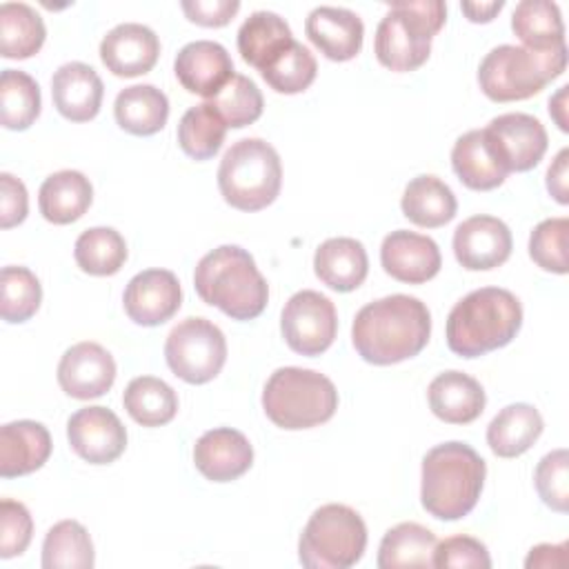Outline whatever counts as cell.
<instances>
[{
    "label": "cell",
    "instance_id": "obj_1",
    "mask_svg": "<svg viewBox=\"0 0 569 569\" xmlns=\"http://www.w3.org/2000/svg\"><path fill=\"white\" fill-rule=\"evenodd\" d=\"M431 336V313L420 298L385 296L365 305L351 327L358 356L371 365H396L418 356Z\"/></svg>",
    "mask_w": 569,
    "mask_h": 569
},
{
    "label": "cell",
    "instance_id": "obj_2",
    "mask_svg": "<svg viewBox=\"0 0 569 569\" xmlns=\"http://www.w3.org/2000/svg\"><path fill=\"white\" fill-rule=\"evenodd\" d=\"M487 465L467 442H442L422 458L420 502L438 520H460L480 500Z\"/></svg>",
    "mask_w": 569,
    "mask_h": 569
},
{
    "label": "cell",
    "instance_id": "obj_3",
    "mask_svg": "<svg viewBox=\"0 0 569 569\" xmlns=\"http://www.w3.org/2000/svg\"><path fill=\"white\" fill-rule=\"evenodd\" d=\"M522 327L520 300L500 287H480L447 316V345L462 358H478L509 345Z\"/></svg>",
    "mask_w": 569,
    "mask_h": 569
},
{
    "label": "cell",
    "instance_id": "obj_4",
    "mask_svg": "<svg viewBox=\"0 0 569 569\" xmlns=\"http://www.w3.org/2000/svg\"><path fill=\"white\" fill-rule=\"evenodd\" d=\"M193 287L202 302L233 320L258 318L269 300V284L253 256L238 244H222L202 256L193 271Z\"/></svg>",
    "mask_w": 569,
    "mask_h": 569
},
{
    "label": "cell",
    "instance_id": "obj_5",
    "mask_svg": "<svg viewBox=\"0 0 569 569\" xmlns=\"http://www.w3.org/2000/svg\"><path fill=\"white\" fill-rule=\"evenodd\" d=\"M447 7L440 0H396L378 22L373 51L391 71H413L431 53V38L442 29Z\"/></svg>",
    "mask_w": 569,
    "mask_h": 569
},
{
    "label": "cell",
    "instance_id": "obj_6",
    "mask_svg": "<svg viewBox=\"0 0 569 569\" xmlns=\"http://www.w3.org/2000/svg\"><path fill=\"white\" fill-rule=\"evenodd\" d=\"M567 67V44L533 51L516 44L493 47L478 67V84L493 102L527 100L540 93Z\"/></svg>",
    "mask_w": 569,
    "mask_h": 569
},
{
    "label": "cell",
    "instance_id": "obj_7",
    "mask_svg": "<svg viewBox=\"0 0 569 569\" xmlns=\"http://www.w3.org/2000/svg\"><path fill=\"white\" fill-rule=\"evenodd\" d=\"M262 409L280 429H311L327 422L336 413L338 391L320 371L280 367L264 385Z\"/></svg>",
    "mask_w": 569,
    "mask_h": 569
},
{
    "label": "cell",
    "instance_id": "obj_8",
    "mask_svg": "<svg viewBox=\"0 0 569 569\" xmlns=\"http://www.w3.org/2000/svg\"><path fill=\"white\" fill-rule=\"evenodd\" d=\"M280 184V156L267 140L242 138L220 160L218 189L233 209L260 211L269 207L278 198Z\"/></svg>",
    "mask_w": 569,
    "mask_h": 569
},
{
    "label": "cell",
    "instance_id": "obj_9",
    "mask_svg": "<svg viewBox=\"0 0 569 569\" xmlns=\"http://www.w3.org/2000/svg\"><path fill=\"white\" fill-rule=\"evenodd\" d=\"M367 547V525L360 513L347 505L329 502L318 507L307 520L298 558L309 569H349Z\"/></svg>",
    "mask_w": 569,
    "mask_h": 569
},
{
    "label": "cell",
    "instance_id": "obj_10",
    "mask_svg": "<svg viewBox=\"0 0 569 569\" xmlns=\"http://www.w3.org/2000/svg\"><path fill=\"white\" fill-rule=\"evenodd\" d=\"M169 369L189 385L213 380L227 360L224 333L207 318H184L178 322L164 342Z\"/></svg>",
    "mask_w": 569,
    "mask_h": 569
},
{
    "label": "cell",
    "instance_id": "obj_11",
    "mask_svg": "<svg viewBox=\"0 0 569 569\" xmlns=\"http://www.w3.org/2000/svg\"><path fill=\"white\" fill-rule=\"evenodd\" d=\"M280 331L291 351L300 356H320L331 347L338 333L336 307L320 291L302 289L284 302Z\"/></svg>",
    "mask_w": 569,
    "mask_h": 569
},
{
    "label": "cell",
    "instance_id": "obj_12",
    "mask_svg": "<svg viewBox=\"0 0 569 569\" xmlns=\"http://www.w3.org/2000/svg\"><path fill=\"white\" fill-rule=\"evenodd\" d=\"M71 449L91 465H109L127 447V429L107 407H82L67 422Z\"/></svg>",
    "mask_w": 569,
    "mask_h": 569
},
{
    "label": "cell",
    "instance_id": "obj_13",
    "mask_svg": "<svg viewBox=\"0 0 569 569\" xmlns=\"http://www.w3.org/2000/svg\"><path fill=\"white\" fill-rule=\"evenodd\" d=\"M116 380L113 356L98 342H78L69 347L58 362V385L76 400L100 398Z\"/></svg>",
    "mask_w": 569,
    "mask_h": 569
},
{
    "label": "cell",
    "instance_id": "obj_14",
    "mask_svg": "<svg viewBox=\"0 0 569 569\" xmlns=\"http://www.w3.org/2000/svg\"><path fill=\"white\" fill-rule=\"evenodd\" d=\"M511 231L493 216H471L453 231L456 260L469 271H489L511 256Z\"/></svg>",
    "mask_w": 569,
    "mask_h": 569
},
{
    "label": "cell",
    "instance_id": "obj_15",
    "mask_svg": "<svg viewBox=\"0 0 569 569\" xmlns=\"http://www.w3.org/2000/svg\"><path fill=\"white\" fill-rule=\"evenodd\" d=\"M182 289L167 269H147L136 273L122 296L127 316L142 327H158L180 309Z\"/></svg>",
    "mask_w": 569,
    "mask_h": 569
},
{
    "label": "cell",
    "instance_id": "obj_16",
    "mask_svg": "<svg viewBox=\"0 0 569 569\" xmlns=\"http://www.w3.org/2000/svg\"><path fill=\"white\" fill-rule=\"evenodd\" d=\"M489 138L493 140L500 158L511 171L533 169L547 151V131L545 124L529 113H502L493 118L487 127Z\"/></svg>",
    "mask_w": 569,
    "mask_h": 569
},
{
    "label": "cell",
    "instance_id": "obj_17",
    "mask_svg": "<svg viewBox=\"0 0 569 569\" xmlns=\"http://www.w3.org/2000/svg\"><path fill=\"white\" fill-rule=\"evenodd\" d=\"M380 262L393 280L407 284H422L440 271L442 256L438 244L429 236L396 229L382 240Z\"/></svg>",
    "mask_w": 569,
    "mask_h": 569
},
{
    "label": "cell",
    "instance_id": "obj_18",
    "mask_svg": "<svg viewBox=\"0 0 569 569\" xmlns=\"http://www.w3.org/2000/svg\"><path fill=\"white\" fill-rule=\"evenodd\" d=\"M158 56V36L140 22H122L100 42V60L118 78H136L151 71Z\"/></svg>",
    "mask_w": 569,
    "mask_h": 569
},
{
    "label": "cell",
    "instance_id": "obj_19",
    "mask_svg": "<svg viewBox=\"0 0 569 569\" xmlns=\"http://www.w3.org/2000/svg\"><path fill=\"white\" fill-rule=\"evenodd\" d=\"M193 462L207 480L231 482L249 471L253 447L238 429H209L193 445Z\"/></svg>",
    "mask_w": 569,
    "mask_h": 569
},
{
    "label": "cell",
    "instance_id": "obj_20",
    "mask_svg": "<svg viewBox=\"0 0 569 569\" xmlns=\"http://www.w3.org/2000/svg\"><path fill=\"white\" fill-rule=\"evenodd\" d=\"M173 71L189 93L213 98L233 78V62L220 42L196 40L178 51Z\"/></svg>",
    "mask_w": 569,
    "mask_h": 569
},
{
    "label": "cell",
    "instance_id": "obj_21",
    "mask_svg": "<svg viewBox=\"0 0 569 569\" xmlns=\"http://www.w3.org/2000/svg\"><path fill=\"white\" fill-rule=\"evenodd\" d=\"M451 167L460 182L473 191L496 189L509 176L487 129H471L456 140L451 149Z\"/></svg>",
    "mask_w": 569,
    "mask_h": 569
},
{
    "label": "cell",
    "instance_id": "obj_22",
    "mask_svg": "<svg viewBox=\"0 0 569 569\" xmlns=\"http://www.w3.org/2000/svg\"><path fill=\"white\" fill-rule=\"evenodd\" d=\"M104 84L93 67L64 62L51 78V98L58 113L71 122L93 120L100 111Z\"/></svg>",
    "mask_w": 569,
    "mask_h": 569
},
{
    "label": "cell",
    "instance_id": "obj_23",
    "mask_svg": "<svg viewBox=\"0 0 569 569\" xmlns=\"http://www.w3.org/2000/svg\"><path fill=\"white\" fill-rule=\"evenodd\" d=\"M305 33L329 60L345 62L360 53L365 24L351 9L316 7L305 20Z\"/></svg>",
    "mask_w": 569,
    "mask_h": 569
},
{
    "label": "cell",
    "instance_id": "obj_24",
    "mask_svg": "<svg viewBox=\"0 0 569 569\" xmlns=\"http://www.w3.org/2000/svg\"><path fill=\"white\" fill-rule=\"evenodd\" d=\"M429 409L436 418L449 425L473 422L485 411V389L482 385L456 369L438 373L427 389Z\"/></svg>",
    "mask_w": 569,
    "mask_h": 569
},
{
    "label": "cell",
    "instance_id": "obj_25",
    "mask_svg": "<svg viewBox=\"0 0 569 569\" xmlns=\"http://www.w3.org/2000/svg\"><path fill=\"white\" fill-rule=\"evenodd\" d=\"M51 456L49 429L36 420H13L0 429V476L18 478L40 469Z\"/></svg>",
    "mask_w": 569,
    "mask_h": 569
},
{
    "label": "cell",
    "instance_id": "obj_26",
    "mask_svg": "<svg viewBox=\"0 0 569 569\" xmlns=\"http://www.w3.org/2000/svg\"><path fill=\"white\" fill-rule=\"evenodd\" d=\"M313 271L322 284L333 291L358 289L369 271V258L365 244L356 238H329L313 256Z\"/></svg>",
    "mask_w": 569,
    "mask_h": 569
},
{
    "label": "cell",
    "instance_id": "obj_27",
    "mask_svg": "<svg viewBox=\"0 0 569 569\" xmlns=\"http://www.w3.org/2000/svg\"><path fill=\"white\" fill-rule=\"evenodd\" d=\"M93 187L89 178L76 169H62L44 178L38 191V207L44 220L69 224L84 216L91 207Z\"/></svg>",
    "mask_w": 569,
    "mask_h": 569
},
{
    "label": "cell",
    "instance_id": "obj_28",
    "mask_svg": "<svg viewBox=\"0 0 569 569\" xmlns=\"http://www.w3.org/2000/svg\"><path fill=\"white\" fill-rule=\"evenodd\" d=\"M542 416L533 405L513 402L500 409L487 427V445L500 458L522 456L542 433Z\"/></svg>",
    "mask_w": 569,
    "mask_h": 569
},
{
    "label": "cell",
    "instance_id": "obj_29",
    "mask_svg": "<svg viewBox=\"0 0 569 569\" xmlns=\"http://www.w3.org/2000/svg\"><path fill=\"white\" fill-rule=\"evenodd\" d=\"M113 116L120 129L133 136H153L167 124L169 100L153 84H131L116 96Z\"/></svg>",
    "mask_w": 569,
    "mask_h": 569
},
{
    "label": "cell",
    "instance_id": "obj_30",
    "mask_svg": "<svg viewBox=\"0 0 569 569\" xmlns=\"http://www.w3.org/2000/svg\"><path fill=\"white\" fill-rule=\"evenodd\" d=\"M405 218H409L418 227L436 229L453 220L458 202L449 184H445L438 176H416L402 193L400 200Z\"/></svg>",
    "mask_w": 569,
    "mask_h": 569
},
{
    "label": "cell",
    "instance_id": "obj_31",
    "mask_svg": "<svg viewBox=\"0 0 569 569\" xmlns=\"http://www.w3.org/2000/svg\"><path fill=\"white\" fill-rule=\"evenodd\" d=\"M291 42L293 36L289 24L273 11H256L238 29V51L242 60L258 71H262Z\"/></svg>",
    "mask_w": 569,
    "mask_h": 569
},
{
    "label": "cell",
    "instance_id": "obj_32",
    "mask_svg": "<svg viewBox=\"0 0 569 569\" xmlns=\"http://www.w3.org/2000/svg\"><path fill=\"white\" fill-rule=\"evenodd\" d=\"M436 536L418 522H400L391 527L378 549L376 565L380 569H402V567H433Z\"/></svg>",
    "mask_w": 569,
    "mask_h": 569
},
{
    "label": "cell",
    "instance_id": "obj_33",
    "mask_svg": "<svg viewBox=\"0 0 569 569\" xmlns=\"http://www.w3.org/2000/svg\"><path fill=\"white\" fill-rule=\"evenodd\" d=\"M511 29L527 49L551 51L565 47V24L556 2L522 0L511 16Z\"/></svg>",
    "mask_w": 569,
    "mask_h": 569
},
{
    "label": "cell",
    "instance_id": "obj_34",
    "mask_svg": "<svg viewBox=\"0 0 569 569\" xmlns=\"http://www.w3.org/2000/svg\"><path fill=\"white\" fill-rule=\"evenodd\" d=\"M44 22L40 13L24 2L0 4V51L9 60H24L44 44Z\"/></svg>",
    "mask_w": 569,
    "mask_h": 569
},
{
    "label": "cell",
    "instance_id": "obj_35",
    "mask_svg": "<svg viewBox=\"0 0 569 569\" xmlns=\"http://www.w3.org/2000/svg\"><path fill=\"white\" fill-rule=\"evenodd\" d=\"M122 405L138 425L160 427L173 420L178 411V396L164 380L156 376H138L127 385Z\"/></svg>",
    "mask_w": 569,
    "mask_h": 569
},
{
    "label": "cell",
    "instance_id": "obj_36",
    "mask_svg": "<svg viewBox=\"0 0 569 569\" xmlns=\"http://www.w3.org/2000/svg\"><path fill=\"white\" fill-rule=\"evenodd\" d=\"M93 562V542L78 520H60L47 531L42 542L44 569H91Z\"/></svg>",
    "mask_w": 569,
    "mask_h": 569
},
{
    "label": "cell",
    "instance_id": "obj_37",
    "mask_svg": "<svg viewBox=\"0 0 569 569\" xmlns=\"http://www.w3.org/2000/svg\"><path fill=\"white\" fill-rule=\"evenodd\" d=\"M40 116V87L20 71L4 69L0 76V120L4 129L24 131Z\"/></svg>",
    "mask_w": 569,
    "mask_h": 569
},
{
    "label": "cell",
    "instance_id": "obj_38",
    "mask_svg": "<svg viewBox=\"0 0 569 569\" xmlns=\"http://www.w3.org/2000/svg\"><path fill=\"white\" fill-rule=\"evenodd\" d=\"M227 124L209 102L189 107L178 122V144L193 160L213 158L224 142Z\"/></svg>",
    "mask_w": 569,
    "mask_h": 569
},
{
    "label": "cell",
    "instance_id": "obj_39",
    "mask_svg": "<svg viewBox=\"0 0 569 569\" xmlns=\"http://www.w3.org/2000/svg\"><path fill=\"white\" fill-rule=\"evenodd\" d=\"M73 258L84 273L113 276L127 260V242L111 227H91L78 236Z\"/></svg>",
    "mask_w": 569,
    "mask_h": 569
},
{
    "label": "cell",
    "instance_id": "obj_40",
    "mask_svg": "<svg viewBox=\"0 0 569 569\" xmlns=\"http://www.w3.org/2000/svg\"><path fill=\"white\" fill-rule=\"evenodd\" d=\"M316 71L318 62L313 53L293 40L260 71V76L273 91L291 96L309 89V84L316 80Z\"/></svg>",
    "mask_w": 569,
    "mask_h": 569
},
{
    "label": "cell",
    "instance_id": "obj_41",
    "mask_svg": "<svg viewBox=\"0 0 569 569\" xmlns=\"http://www.w3.org/2000/svg\"><path fill=\"white\" fill-rule=\"evenodd\" d=\"M209 104L227 127L240 129L262 116L264 100L253 80L242 73H233V78L213 98H209Z\"/></svg>",
    "mask_w": 569,
    "mask_h": 569
},
{
    "label": "cell",
    "instance_id": "obj_42",
    "mask_svg": "<svg viewBox=\"0 0 569 569\" xmlns=\"http://www.w3.org/2000/svg\"><path fill=\"white\" fill-rule=\"evenodd\" d=\"M0 313L7 322H24L29 320L42 300V287L36 273L27 267H2L0 273Z\"/></svg>",
    "mask_w": 569,
    "mask_h": 569
},
{
    "label": "cell",
    "instance_id": "obj_43",
    "mask_svg": "<svg viewBox=\"0 0 569 569\" xmlns=\"http://www.w3.org/2000/svg\"><path fill=\"white\" fill-rule=\"evenodd\" d=\"M567 233L569 220L565 216L538 222L529 236L531 260L545 271L567 273Z\"/></svg>",
    "mask_w": 569,
    "mask_h": 569
},
{
    "label": "cell",
    "instance_id": "obj_44",
    "mask_svg": "<svg viewBox=\"0 0 569 569\" xmlns=\"http://www.w3.org/2000/svg\"><path fill=\"white\" fill-rule=\"evenodd\" d=\"M536 491L540 500L558 513L569 509V453L567 449H556L542 456L533 473Z\"/></svg>",
    "mask_w": 569,
    "mask_h": 569
},
{
    "label": "cell",
    "instance_id": "obj_45",
    "mask_svg": "<svg viewBox=\"0 0 569 569\" xmlns=\"http://www.w3.org/2000/svg\"><path fill=\"white\" fill-rule=\"evenodd\" d=\"M33 520L29 509L11 498L0 502V558L24 553L31 542Z\"/></svg>",
    "mask_w": 569,
    "mask_h": 569
},
{
    "label": "cell",
    "instance_id": "obj_46",
    "mask_svg": "<svg viewBox=\"0 0 569 569\" xmlns=\"http://www.w3.org/2000/svg\"><path fill=\"white\" fill-rule=\"evenodd\" d=\"M433 567H456V569H489L491 558L487 547L471 536H451L436 542Z\"/></svg>",
    "mask_w": 569,
    "mask_h": 569
},
{
    "label": "cell",
    "instance_id": "obj_47",
    "mask_svg": "<svg viewBox=\"0 0 569 569\" xmlns=\"http://www.w3.org/2000/svg\"><path fill=\"white\" fill-rule=\"evenodd\" d=\"M29 196L22 180L2 171L0 173V227L11 229L27 218Z\"/></svg>",
    "mask_w": 569,
    "mask_h": 569
},
{
    "label": "cell",
    "instance_id": "obj_48",
    "mask_svg": "<svg viewBox=\"0 0 569 569\" xmlns=\"http://www.w3.org/2000/svg\"><path fill=\"white\" fill-rule=\"evenodd\" d=\"M238 0H184L182 11L187 18L202 27H224L238 13Z\"/></svg>",
    "mask_w": 569,
    "mask_h": 569
},
{
    "label": "cell",
    "instance_id": "obj_49",
    "mask_svg": "<svg viewBox=\"0 0 569 569\" xmlns=\"http://www.w3.org/2000/svg\"><path fill=\"white\" fill-rule=\"evenodd\" d=\"M567 162H569V149H560L558 156L553 158L551 167L547 169V189L549 193L560 202L567 204L569 202V189H567Z\"/></svg>",
    "mask_w": 569,
    "mask_h": 569
},
{
    "label": "cell",
    "instance_id": "obj_50",
    "mask_svg": "<svg viewBox=\"0 0 569 569\" xmlns=\"http://www.w3.org/2000/svg\"><path fill=\"white\" fill-rule=\"evenodd\" d=\"M567 562V542L538 545L529 551L525 567H562Z\"/></svg>",
    "mask_w": 569,
    "mask_h": 569
},
{
    "label": "cell",
    "instance_id": "obj_51",
    "mask_svg": "<svg viewBox=\"0 0 569 569\" xmlns=\"http://www.w3.org/2000/svg\"><path fill=\"white\" fill-rule=\"evenodd\" d=\"M502 7H505L502 0H493V2H462V13L471 22H491L496 18V13H500Z\"/></svg>",
    "mask_w": 569,
    "mask_h": 569
},
{
    "label": "cell",
    "instance_id": "obj_52",
    "mask_svg": "<svg viewBox=\"0 0 569 569\" xmlns=\"http://www.w3.org/2000/svg\"><path fill=\"white\" fill-rule=\"evenodd\" d=\"M567 84L565 87H560L558 89V93L549 100V113L553 116V120L558 122V127L562 129V131H567L569 127H567V116H565V100H567Z\"/></svg>",
    "mask_w": 569,
    "mask_h": 569
}]
</instances>
